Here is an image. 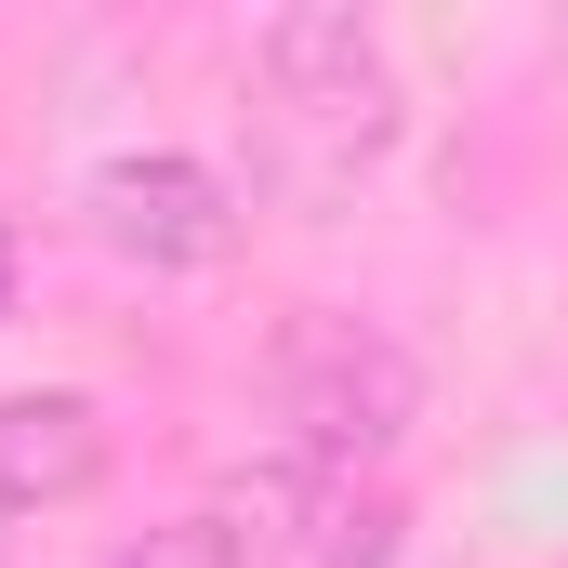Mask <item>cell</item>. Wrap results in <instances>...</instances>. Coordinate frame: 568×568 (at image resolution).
<instances>
[{
    "instance_id": "6da1fadb",
    "label": "cell",
    "mask_w": 568,
    "mask_h": 568,
    "mask_svg": "<svg viewBox=\"0 0 568 568\" xmlns=\"http://www.w3.org/2000/svg\"><path fill=\"white\" fill-rule=\"evenodd\" d=\"M252 93H265V120H252V172L278 185L291 212L357 199V172L397 145V106H410L384 27L344 13V0H304V13H265V27H252Z\"/></svg>"
},
{
    "instance_id": "7a4b0ae2",
    "label": "cell",
    "mask_w": 568,
    "mask_h": 568,
    "mask_svg": "<svg viewBox=\"0 0 568 568\" xmlns=\"http://www.w3.org/2000/svg\"><path fill=\"white\" fill-rule=\"evenodd\" d=\"M265 397H278L291 476H317V489H331V476H357V463H384V449L410 436L424 371H410V344H384L371 317H291Z\"/></svg>"
},
{
    "instance_id": "3957f363",
    "label": "cell",
    "mask_w": 568,
    "mask_h": 568,
    "mask_svg": "<svg viewBox=\"0 0 568 568\" xmlns=\"http://www.w3.org/2000/svg\"><path fill=\"white\" fill-rule=\"evenodd\" d=\"M80 212H93V239H106L120 265H159V278H199V265L239 252V185H225L212 159H185V145L106 159Z\"/></svg>"
},
{
    "instance_id": "277c9868",
    "label": "cell",
    "mask_w": 568,
    "mask_h": 568,
    "mask_svg": "<svg viewBox=\"0 0 568 568\" xmlns=\"http://www.w3.org/2000/svg\"><path fill=\"white\" fill-rule=\"evenodd\" d=\"M106 489V410L80 384H27L0 397V516H53Z\"/></svg>"
},
{
    "instance_id": "5b68a950",
    "label": "cell",
    "mask_w": 568,
    "mask_h": 568,
    "mask_svg": "<svg viewBox=\"0 0 568 568\" xmlns=\"http://www.w3.org/2000/svg\"><path fill=\"white\" fill-rule=\"evenodd\" d=\"M106 568H252V556H239V529H225V516H172V529L120 542Z\"/></svg>"
},
{
    "instance_id": "8992f818",
    "label": "cell",
    "mask_w": 568,
    "mask_h": 568,
    "mask_svg": "<svg viewBox=\"0 0 568 568\" xmlns=\"http://www.w3.org/2000/svg\"><path fill=\"white\" fill-rule=\"evenodd\" d=\"M317 568H384V516H317Z\"/></svg>"
}]
</instances>
